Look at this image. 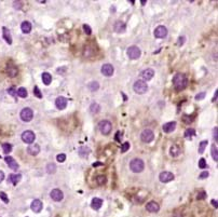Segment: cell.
<instances>
[{"label": "cell", "mask_w": 218, "mask_h": 217, "mask_svg": "<svg viewBox=\"0 0 218 217\" xmlns=\"http://www.w3.org/2000/svg\"><path fill=\"white\" fill-rule=\"evenodd\" d=\"M2 30H3V38H5V40L7 41V43L12 44V37H11L10 35V31L8 30L7 27H3Z\"/></svg>", "instance_id": "484cf974"}, {"label": "cell", "mask_w": 218, "mask_h": 217, "mask_svg": "<svg viewBox=\"0 0 218 217\" xmlns=\"http://www.w3.org/2000/svg\"><path fill=\"white\" fill-rule=\"evenodd\" d=\"M204 97H205V93H204V92H201L200 94H197V95L195 96V99H197V101H200V99H203Z\"/></svg>", "instance_id": "bcb514c9"}, {"label": "cell", "mask_w": 218, "mask_h": 217, "mask_svg": "<svg viewBox=\"0 0 218 217\" xmlns=\"http://www.w3.org/2000/svg\"><path fill=\"white\" fill-rule=\"evenodd\" d=\"M27 153L30 156H37L40 153V146L38 144L29 145V147L27 148Z\"/></svg>", "instance_id": "e0dca14e"}, {"label": "cell", "mask_w": 218, "mask_h": 217, "mask_svg": "<svg viewBox=\"0 0 218 217\" xmlns=\"http://www.w3.org/2000/svg\"><path fill=\"white\" fill-rule=\"evenodd\" d=\"M133 90L135 93L137 94H144L146 93V91L148 90V85L145 81L143 80H137L133 85Z\"/></svg>", "instance_id": "3957f363"}, {"label": "cell", "mask_w": 218, "mask_h": 217, "mask_svg": "<svg viewBox=\"0 0 218 217\" xmlns=\"http://www.w3.org/2000/svg\"><path fill=\"white\" fill-rule=\"evenodd\" d=\"M83 30L85 31V34H87V35H91V34H92V29H91L90 26L87 25V24H84V25H83Z\"/></svg>", "instance_id": "7bdbcfd3"}, {"label": "cell", "mask_w": 218, "mask_h": 217, "mask_svg": "<svg viewBox=\"0 0 218 217\" xmlns=\"http://www.w3.org/2000/svg\"><path fill=\"white\" fill-rule=\"evenodd\" d=\"M55 171H56L55 164L51 163V164H49V165H48V173H49V174H53L54 172H55Z\"/></svg>", "instance_id": "74e56055"}, {"label": "cell", "mask_w": 218, "mask_h": 217, "mask_svg": "<svg viewBox=\"0 0 218 217\" xmlns=\"http://www.w3.org/2000/svg\"><path fill=\"white\" fill-rule=\"evenodd\" d=\"M146 209H147V211H148V212L156 213V212H158V211L160 209V206H159V204H158L156 202L150 201V202H148V203L146 204Z\"/></svg>", "instance_id": "2e32d148"}, {"label": "cell", "mask_w": 218, "mask_h": 217, "mask_svg": "<svg viewBox=\"0 0 218 217\" xmlns=\"http://www.w3.org/2000/svg\"><path fill=\"white\" fill-rule=\"evenodd\" d=\"M207 176H208V172H207V171H204V172H202V173L200 174V176H199V178H200V179L206 178Z\"/></svg>", "instance_id": "7dc6e473"}, {"label": "cell", "mask_w": 218, "mask_h": 217, "mask_svg": "<svg viewBox=\"0 0 218 217\" xmlns=\"http://www.w3.org/2000/svg\"><path fill=\"white\" fill-rule=\"evenodd\" d=\"M199 168H206V161L204 158H201L200 161H199Z\"/></svg>", "instance_id": "b9f144b4"}, {"label": "cell", "mask_w": 218, "mask_h": 217, "mask_svg": "<svg viewBox=\"0 0 218 217\" xmlns=\"http://www.w3.org/2000/svg\"><path fill=\"white\" fill-rule=\"evenodd\" d=\"M180 153H182V150H180V147L178 145H172V147L169 148V155L174 158L178 157Z\"/></svg>", "instance_id": "ffe728a7"}, {"label": "cell", "mask_w": 218, "mask_h": 217, "mask_svg": "<svg viewBox=\"0 0 218 217\" xmlns=\"http://www.w3.org/2000/svg\"><path fill=\"white\" fill-rule=\"evenodd\" d=\"M128 148H130V143H123L122 146H121V153H125V151H128Z\"/></svg>", "instance_id": "ab89813d"}, {"label": "cell", "mask_w": 218, "mask_h": 217, "mask_svg": "<svg viewBox=\"0 0 218 217\" xmlns=\"http://www.w3.org/2000/svg\"><path fill=\"white\" fill-rule=\"evenodd\" d=\"M7 72H8V75L10 77H15L17 75V67H16L15 65H8V67H7Z\"/></svg>", "instance_id": "7402d4cb"}, {"label": "cell", "mask_w": 218, "mask_h": 217, "mask_svg": "<svg viewBox=\"0 0 218 217\" xmlns=\"http://www.w3.org/2000/svg\"><path fill=\"white\" fill-rule=\"evenodd\" d=\"M159 179L161 183H169L174 179V174H172L171 172H162L159 176Z\"/></svg>", "instance_id": "30bf717a"}, {"label": "cell", "mask_w": 218, "mask_h": 217, "mask_svg": "<svg viewBox=\"0 0 218 217\" xmlns=\"http://www.w3.org/2000/svg\"><path fill=\"white\" fill-rule=\"evenodd\" d=\"M21 29L24 34H29L31 31V24L28 21H24L21 25Z\"/></svg>", "instance_id": "cb8c5ba5"}, {"label": "cell", "mask_w": 218, "mask_h": 217, "mask_svg": "<svg viewBox=\"0 0 218 217\" xmlns=\"http://www.w3.org/2000/svg\"><path fill=\"white\" fill-rule=\"evenodd\" d=\"M22 179V175L21 174H11L10 176H9V181L10 183H12L13 185H16V184H18V181Z\"/></svg>", "instance_id": "d4e9b609"}, {"label": "cell", "mask_w": 218, "mask_h": 217, "mask_svg": "<svg viewBox=\"0 0 218 217\" xmlns=\"http://www.w3.org/2000/svg\"><path fill=\"white\" fill-rule=\"evenodd\" d=\"M51 198H52V200H54V201L59 202L63 200L64 194H63L62 190H59V189H53L51 191Z\"/></svg>", "instance_id": "4fadbf2b"}, {"label": "cell", "mask_w": 218, "mask_h": 217, "mask_svg": "<svg viewBox=\"0 0 218 217\" xmlns=\"http://www.w3.org/2000/svg\"><path fill=\"white\" fill-rule=\"evenodd\" d=\"M141 76L143 77V79L146 80V81L151 80L152 78H153V76H154V70L151 69V68H147V69H145V70L141 71Z\"/></svg>", "instance_id": "5bb4252c"}, {"label": "cell", "mask_w": 218, "mask_h": 217, "mask_svg": "<svg viewBox=\"0 0 218 217\" xmlns=\"http://www.w3.org/2000/svg\"><path fill=\"white\" fill-rule=\"evenodd\" d=\"M89 88H90L91 91H96L98 90V88H100V84H98V82H91L90 84H89Z\"/></svg>", "instance_id": "d590c367"}, {"label": "cell", "mask_w": 218, "mask_h": 217, "mask_svg": "<svg viewBox=\"0 0 218 217\" xmlns=\"http://www.w3.org/2000/svg\"><path fill=\"white\" fill-rule=\"evenodd\" d=\"M16 94H17V96H20V97H22V98H25V97H27V90H26L25 88H20L17 90V92H16Z\"/></svg>", "instance_id": "f546056e"}, {"label": "cell", "mask_w": 218, "mask_h": 217, "mask_svg": "<svg viewBox=\"0 0 218 217\" xmlns=\"http://www.w3.org/2000/svg\"><path fill=\"white\" fill-rule=\"evenodd\" d=\"M167 35V29L165 26H158L154 29V37L156 38H165Z\"/></svg>", "instance_id": "9c48e42d"}, {"label": "cell", "mask_w": 218, "mask_h": 217, "mask_svg": "<svg viewBox=\"0 0 218 217\" xmlns=\"http://www.w3.org/2000/svg\"><path fill=\"white\" fill-rule=\"evenodd\" d=\"M2 150H3V153H10L11 151H12V145H10V144H3L2 145Z\"/></svg>", "instance_id": "836d02e7"}, {"label": "cell", "mask_w": 218, "mask_h": 217, "mask_svg": "<svg viewBox=\"0 0 218 217\" xmlns=\"http://www.w3.org/2000/svg\"><path fill=\"white\" fill-rule=\"evenodd\" d=\"M0 199L2 200L5 203H9V199H8V196L3 191H0Z\"/></svg>", "instance_id": "f35d334b"}, {"label": "cell", "mask_w": 218, "mask_h": 217, "mask_svg": "<svg viewBox=\"0 0 218 217\" xmlns=\"http://www.w3.org/2000/svg\"><path fill=\"white\" fill-rule=\"evenodd\" d=\"M121 135H122L121 132H117V134H115V140H117V142H121V140H122V136H121Z\"/></svg>", "instance_id": "f907efd6"}, {"label": "cell", "mask_w": 218, "mask_h": 217, "mask_svg": "<svg viewBox=\"0 0 218 217\" xmlns=\"http://www.w3.org/2000/svg\"><path fill=\"white\" fill-rule=\"evenodd\" d=\"M185 40H186L185 37H179V38H178V42H177V46H182L184 42H185Z\"/></svg>", "instance_id": "c3c4849f"}, {"label": "cell", "mask_w": 218, "mask_h": 217, "mask_svg": "<svg viewBox=\"0 0 218 217\" xmlns=\"http://www.w3.org/2000/svg\"><path fill=\"white\" fill-rule=\"evenodd\" d=\"M141 52L139 50L138 47H136V46H132L128 49V57L131 58V60H137L141 57Z\"/></svg>", "instance_id": "5b68a950"}, {"label": "cell", "mask_w": 218, "mask_h": 217, "mask_svg": "<svg viewBox=\"0 0 218 217\" xmlns=\"http://www.w3.org/2000/svg\"><path fill=\"white\" fill-rule=\"evenodd\" d=\"M35 138H36V135L31 131H25L22 134V140H23V142L27 143V144H33Z\"/></svg>", "instance_id": "ba28073f"}, {"label": "cell", "mask_w": 218, "mask_h": 217, "mask_svg": "<svg viewBox=\"0 0 218 217\" xmlns=\"http://www.w3.org/2000/svg\"><path fill=\"white\" fill-rule=\"evenodd\" d=\"M102 74H103L104 76H106V77H111L113 74V66L110 64H105L102 66Z\"/></svg>", "instance_id": "7c38bea8"}, {"label": "cell", "mask_w": 218, "mask_h": 217, "mask_svg": "<svg viewBox=\"0 0 218 217\" xmlns=\"http://www.w3.org/2000/svg\"><path fill=\"white\" fill-rule=\"evenodd\" d=\"M55 106L59 110H63L67 107V99L64 96H58L56 98V101H55Z\"/></svg>", "instance_id": "8fae6325"}, {"label": "cell", "mask_w": 218, "mask_h": 217, "mask_svg": "<svg viewBox=\"0 0 218 217\" xmlns=\"http://www.w3.org/2000/svg\"><path fill=\"white\" fill-rule=\"evenodd\" d=\"M103 205V200L100 199V198H94L91 202V206L94 209H100Z\"/></svg>", "instance_id": "603a6c76"}, {"label": "cell", "mask_w": 218, "mask_h": 217, "mask_svg": "<svg viewBox=\"0 0 218 217\" xmlns=\"http://www.w3.org/2000/svg\"><path fill=\"white\" fill-rule=\"evenodd\" d=\"M90 110L92 114H97V112H100V105H98L97 103H93L90 106Z\"/></svg>", "instance_id": "4dcf8cb0"}, {"label": "cell", "mask_w": 218, "mask_h": 217, "mask_svg": "<svg viewBox=\"0 0 218 217\" xmlns=\"http://www.w3.org/2000/svg\"><path fill=\"white\" fill-rule=\"evenodd\" d=\"M141 140H143L144 143L148 144V143H151L152 140H153L154 134H153V132H152L151 130L146 129V130H144V131L141 132Z\"/></svg>", "instance_id": "8992f818"}, {"label": "cell", "mask_w": 218, "mask_h": 217, "mask_svg": "<svg viewBox=\"0 0 218 217\" xmlns=\"http://www.w3.org/2000/svg\"><path fill=\"white\" fill-rule=\"evenodd\" d=\"M33 117V111L30 108L26 107L21 111V119L25 122H29Z\"/></svg>", "instance_id": "52a82bcc"}, {"label": "cell", "mask_w": 218, "mask_h": 217, "mask_svg": "<svg viewBox=\"0 0 218 217\" xmlns=\"http://www.w3.org/2000/svg\"><path fill=\"white\" fill-rule=\"evenodd\" d=\"M194 134H195V131L193 129H188V130H186V132H185V137H191V136H194Z\"/></svg>", "instance_id": "8d00e7d4"}, {"label": "cell", "mask_w": 218, "mask_h": 217, "mask_svg": "<svg viewBox=\"0 0 218 217\" xmlns=\"http://www.w3.org/2000/svg\"><path fill=\"white\" fill-rule=\"evenodd\" d=\"M42 206H43V204H42V202L40 201V200H33V202H31V209H33L35 213H40L42 209Z\"/></svg>", "instance_id": "9a60e30c"}, {"label": "cell", "mask_w": 218, "mask_h": 217, "mask_svg": "<svg viewBox=\"0 0 218 217\" xmlns=\"http://www.w3.org/2000/svg\"><path fill=\"white\" fill-rule=\"evenodd\" d=\"M8 93L10 94L11 96H13V97H16V91H15V89L14 88H10V89H8Z\"/></svg>", "instance_id": "f6af8a7d"}, {"label": "cell", "mask_w": 218, "mask_h": 217, "mask_svg": "<svg viewBox=\"0 0 218 217\" xmlns=\"http://www.w3.org/2000/svg\"><path fill=\"white\" fill-rule=\"evenodd\" d=\"M5 179V174H3V172L2 171H0V183Z\"/></svg>", "instance_id": "db71d44e"}, {"label": "cell", "mask_w": 218, "mask_h": 217, "mask_svg": "<svg viewBox=\"0 0 218 217\" xmlns=\"http://www.w3.org/2000/svg\"><path fill=\"white\" fill-rule=\"evenodd\" d=\"M33 94H35V95H36L38 98L42 97V93L40 92V90L38 89V86H35V88H33Z\"/></svg>", "instance_id": "60d3db41"}, {"label": "cell", "mask_w": 218, "mask_h": 217, "mask_svg": "<svg viewBox=\"0 0 218 217\" xmlns=\"http://www.w3.org/2000/svg\"><path fill=\"white\" fill-rule=\"evenodd\" d=\"M176 129V122L173 121V122H169V123H165L163 124V127H162V130H163V132L165 133H171L173 132L174 130Z\"/></svg>", "instance_id": "d6986e66"}, {"label": "cell", "mask_w": 218, "mask_h": 217, "mask_svg": "<svg viewBox=\"0 0 218 217\" xmlns=\"http://www.w3.org/2000/svg\"><path fill=\"white\" fill-rule=\"evenodd\" d=\"M212 204H213V206L217 207V201L216 200H212Z\"/></svg>", "instance_id": "11a10c76"}, {"label": "cell", "mask_w": 218, "mask_h": 217, "mask_svg": "<svg viewBox=\"0 0 218 217\" xmlns=\"http://www.w3.org/2000/svg\"><path fill=\"white\" fill-rule=\"evenodd\" d=\"M98 129H100L102 134L108 135L111 132V130H112V124L109 121H107V120H103V121H100L98 123Z\"/></svg>", "instance_id": "277c9868"}, {"label": "cell", "mask_w": 218, "mask_h": 217, "mask_svg": "<svg viewBox=\"0 0 218 217\" xmlns=\"http://www.w3.org/2000/svg\"><path fill=\"white\" fill-rule=\"evenodd\" d=\"M144 161L141 159H133L130 163V168L134 173H141V171H144Z\"/></svg>", "instance_id": "7a4b0ae2"}, {"label": "cell", "mask_w": 218, "mask_h": 217, "mask_svg": "<svg viewBox=\"0 0 218 217\" xmlns=\"http://www.w3.org/2000/svg\"><path fill=\"white\" fill-rule=\"evenodd\" d=\"M56 160L58 161V162H64V161L66 160V156H65L64 153H59L56 157Z\"/></svg>", "instance_id": "ee69618b"}, {"label": "cell", "mask_w": 218, "mask_h": 217, "mask_svg": "<svg viewBox=\"0 0 218 217\" xmlns=\"http://www.w3.org/2000/svg\"><path fill=\"white\" fill-rule=\"evenodd\" d=\"M5 162H7V164H8L9 168H11L12 170H15L16 171L18 168L17 162H16V161L14 160L12 157H9V156H7V157L5 158Z\"/></svg>", "instance_id": "ac0fdd59"}, {"label": "cell", "mask_w": 218, "mask_h": 217, "mask_svg": "<svg viewBox=\"0 0 218 217\" xmlns=\"http://www.w3.org/2000/svg\"><path fill=\"white\" fill-rule=\"evenodd\" d=\"M212 157H213L214 160L217 162L218 161V150H217V147H216L215 145L212 146Z\"/></svg>", "instance_id": "d6a6232c"}, {"label": "cell", "mask_w": 218, "mask_h": 217, "mask_svg": "<svg viewBox=\"0 0 218 217\" xmlns=\"http://www.w3.org/2000/svg\"><path fill=\"white\" fill-rule=\"evenodd\" d=\"M217 127H215V129H214V140H215V142H217Z\"/></svg>", "instance_id": "816d5d0a"}, {"label": "cell", "mask_w": 218, "mask_h": 217, "mask_svg": "<svg viewBox=\"0 0 218 217\" xmlns=\"http://www.w3.org/2000/svg\"><path fill=\"white\" fill-rule=\"evenodd\" d=\"M205 196H206V193L203 191V192H201L199 196H197V199H204V197H205Z\"/></svg>", "instance_id": "f5cc1de1"}, {"label": "cell", "mask_w": 218, "mask_h": 217, "mask_svg": "<svg viewBox=\"0 0 218 217\" xmlns=\"http://www.w3.org/2000/svg\"><path fill=\"white\" fill-rule=\"evenodd\" d=\"M90 151H91V150H90V148H89V147L82 146V147H81V148L79 149V155H80V157L85 158V157H87V156H89Z\"/></svg>", "instance_id": "83f0119b"}, {"label": "cell", "mask_w": 218, "mask_h": 217, "mask_svg": "<svg viewBox=\"0 0 218 217\" xmlns=\"http://www.w3.org/2000/svg\"><path fill=\"white\" fill-rule=\"evenodd\" d=\"M126 29V25L123 23V22L121 21H118L117 23L115 24V33H119V34H121V33H124Z\"/></svg>", "instance_id": "44dd1931"}, {"label": "cell", "mask_w": 218, "mask_h": 217, "mask_svg": "<svg viewBox=\"0 0 218 217\" xmlns=\"http://www.w3.org/2000/svg\"><path fill=\"white\" fill-rule=\"evenodd\" d=\"M94 54V50L92 49L91 47H85L84 51H83V56L84 57H91L92 55Z\"/></svg>", "instance_id": "f1b7e54d"}, {"label": "cell", "mask_w": 218, "mask_h": 217, "mask_svg": "<svg viewBox=\"0 0 218 217\" xmlns=\"http://www.w3.org/2000/svg\"><path fill=\"white\" fill-rule=\"evenodd\" d=\"M217 92H218V91H216V92H215V96H214V98H213V102H215L216 99H217Z\"/></svg>", "instance_id": "9f6ffc18"}, {"label": "cell", "mask_w": 218, "mask_h": 217, "mask_svg": "<svg viewBox=\"0 0 218 217\" xmlns=\"http://www.w3.org/2000/svg\"><path fill=\"white\" fill-rule=\"evenodd\" d=\"M96 181H97V184L100 185V186H103V185H105L106 181H107V178H106V176L104 175H100L96 177Z\"/></svg>", "instance_id": "1f68e13d"}, {"label": "cell", "mask_w": 218, "mask_h": 217, "mask_svg": "<svg viewBox=\"0 0 218 217\" xmlns=\"http://www.w3.org/2000/svg\"><path fill=\"white\" fill-rule=\"evenodd\" d=\"M52 81V77L49 72H43L42 74V82L44 83L46 85H49Z\"/></svg>", "instance_id": "4316f807"}, {"label": "cell", "mask_w": 218, "mask_h": 217, "mask_svg": "<svg viewBox=\"0 0 218 217\" xmlns=\"http://www.w3.org/2000/svg\"><path fill=\"white\" fill-rule=\"evenodd\" d=\"M173 84H174L175 89L177 91H182L187 86L188 84V79L187 76L184 74H177L173 78Z\"/></svg>", "instance_id": "6da1fadb"}, {"label": "cell", "mask_w": 218, "mask_h": 217, "mask_svg": "<svg viewBox=\"0 0 218 217\" xmlns=\"http://www.w3.org/2000/svg\"><path fill=\"white\" fill-rule=\"evenodd\" d=\"M206 146H207V140H202V142L200 143V146H199V153H204V149L206 148Z\"/></svg>", "instance_id": "e575fe53"}, {"label": "cell", "mask_w": 218, "mask_h": 217, "mask_svg": "<svg viewBox=\"0 0 218 217\" xmlns=\"http://www.w3.org/2000/svg\"><path fill=\"white\" fill-rule=\"evenodd\" d=\"M184 121H185L186 123H191V122H192V117L184 116Z\"/></svg>", "instance_id": "681fc988"}]
</instances>
